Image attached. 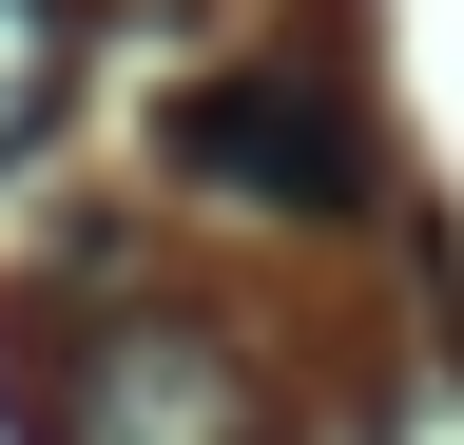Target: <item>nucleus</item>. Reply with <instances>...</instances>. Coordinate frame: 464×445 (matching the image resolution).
Listing matches in <instances>:
<instances>
[{
  "label": "nucleus",
  "instance_id": "nucleus-1",
  "mask_svg": "<svg viewBox=\"0 0 464 445\" xmlns=\"http://www.w3.org/2000/svg\"><path fill=\"white\" fill-rule=\"evenodd\" d=\"M39 407H58L39 445H290L271 387H252V349H232L213 310H155V291L78 310V349H58Z\"/></svg>",
  "mask_w": 464,
  "mask_h": 445
},
{
  "label": "nucleus",
  "instance_id": "nucleus-2",
  "mask_svg": "<svg viewBox=\"0 0 464 445\" xmlns=\"http://www.w3.org/2000/svg\"><path fill=\"white\" fill-rule=\"evenodd\" d=\"M155 155L194 194H252V213H368V117L329 78H194L155 117Z\"/></svg>",
  "mask_w": 464,
  "mask_h": 445
},
{
  "label": "nucleus",
  "instance_id": "nucleus-3",
  "mask_svg": "<svg viewBox=\"0 0 464 445\" xmlns=\"http://www.w3.org/2000/svg\"><path fill=\"white\" fill-rule=\"evenodd\" d=\"M58 117H78V20H58V0H0V175H20Z\"/></svg>",
  "mask_w": 464,
  "mask_h": 445
},
{
  "label": "nucleus",
  "instance_id": "nucleus-4",
  "mask_svg": "<svg viewBox=\"0 0 464 445\" xmlns=\"http://www.w3.org/2000/svg\"><path fill=\"white\" fill-rule=\"evenodd\" d=\"M387 445H464V368H406L387 387Z\"/></svg>",
  "mask_w": 464,
  "mask_h": 445
},
{
  "label": "nucleus",
  "instance_id": "nucleus-5",
  "mask_svg": "<svg viewBox=\"0 0 464 445\" xmlns=\"http://www.w3.org/2000/svg\"><path fill=\"white\" fill-rule=\"evenodd\" d=\"M58 20H174V0H58Z\"/></svg>",
  "mask_w": 464,
  "mask_h": 445
}]
</instances>
